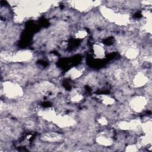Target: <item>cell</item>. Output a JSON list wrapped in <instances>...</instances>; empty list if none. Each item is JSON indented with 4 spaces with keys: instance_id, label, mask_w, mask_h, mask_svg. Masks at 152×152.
I'll list each match as a JSON object with an SVG mask.
<instances>
[{
    "instance_id": "cell-1",
    "label": "cell",
    "mask_w": 152,
    "mask_h": 152,
    "mask_svg": "<svg viewBox=\"0 0 152 152\" xmlns=\"http://www.w3.org/2000/svg\"><path fill=\"white\" fill-rule=\"evenodd\" d=\"M2 91L4 94L8 97L10 98H16L20 97L23 94V91L21 87L11 81H5L3 83Z\"/></svg>"
},
{
    "instance_id": "cell-2",
    "label": "cell",
    "mask_w": 152,
    "mask_h": 152,
    "mask_svg": "<svg viewBox=\"0 0 152 152\" xmlns=\"http://www.w3.org/2000/svg\"><path fill=\"white\" fill-rule=\"evenodd\" d=\"M147 102L145 97L142 96H136L130 100L129 106L134 111L140 112L145 108Z\"/></svg>"
},
{
    "instance_id": "cell-3",
    "label": "cell",
    "mask_w": 152,
    "mask_h": 152,
    "mask_svg": "<svg viewBox=\"0 0 152 152\" xmlns=\"http://www.w3.org/2000/svg\"><path fill=\"white\" fill-rule=\"evenodd\" d=\"M32 54L28 50H23L18 52L14 54L11 53L10 61L15 62H25L31 58Z\"/></svg>"
},
{
    "instance_id": "cell-4",
    "label": "cell",
    "mask_w": 152,
    "mask_h": 152,
    "mask_svg": "<svg viewBox=\"0 0 152 152\" xmlns=\"http://www.w3.org/2000/svg\"><path fill=\"white\" fill-rule=\"evenodd\" d=\"M41 139L43 141L50 142H59L63 139V135L58 132H46L41 136Z\"/></svg>"
},
{
    "instance_id": "cell-5",
    "label": "cell",
    "mask_w": 152,
    "mask_h": 152,
    "mask_svg": "<svg viewBox=\"0 0 152 152\" xmlns=\"http://www.w3.org/2000/svg\"><path fill=\"white\" fill-rule=\"evenodd\" d=\"M147 80L148 78L144 74L139 72L134 75L132 80V83L135 86L141 87L145 84L147 83Z\"/></svg>"
},
{
    "instance_id": "cell-6",
    "label": "cell",
    "mask_w": 152,
    "mask_h": 152,
    "mask_svg": "<svg viewBox=\"0 0 152 152\" xmlns=\"http://www.w3.org/2000/svg\"><path fill=\"white\" fill-rule=\"evenodd\" d=\"M96 141L97 143L104 146H109L113 143V140L107 134L102 133L96 137Z\"/></svg>"
},
{
    "instance_id": "cell-7",
    "label": "cell",
    "mask_w": 152,
    "mask_h": 152,
    "mask_svg": "<svg viewBox=\"0 0 152 152\" xmlns=\"http://www.w3.org/2000/svg\"><path fill=\"white\" fill-rule=\"evenodd\" d=\"M94 53L96 57L103 58L105 55V49L104 46L100 43H96L93 46Z\"/></svg>"
},
{
    "instance_id": "cell-8",
    "label": "cell",
    "mask_w": 152,
    "mask_h": 152,
    "mask_svg": "<svg viewBox=\"0 0 152 152\" xmlns=\"http://www.w3.org/2000/svg\"><path fill=\"white\" fill-rule=\"evenodd\" d=\"M100 100L104 104L106 105L112 104L115 102L114 99L107 95H101L100 96Z\"/></svg>"
},
{
    "instance_id": "cell-9",
    "label": "cell",
    "mask_w": 152,
    "mask_h": 152,
    "mask_svg": "<svg viewBox=\"0 0 152 152\" xmlns=\"http://www.w3.org/2000/svg\"><path fill=\"white\" fill-rule=\"evenodd\" d=\"M68 74L71 78H75L80 77V75L81 74V71L77 68H72L68 71Z\"/></svg>"
},
{
    "instance_id": "cell-10",
    "label": "cell",
    "mask_w": 152,
    "mask_h": 152,
    "mask_svg": "<svg viewBox=\"0 0 152 152\" xmlns=\"http://www.w3.org/2000/svg\"><path fill=\"white\" fill-rule=\"evenodd\" d=\"M82 99V95L77 92H74L71 95V100L73 102H78Z\"/></svg>"
},
{
    "instance_id": "cell-11",
    "label": "cell",
    "mask_w": 152,
    "mask_h": 152,
    "mask_svg": "<svg viewBox=\"0 0 152 152\" xmlns=\"http://www.w3.org/2000/svg\"><path fill=\"white\" fill-rule=\"evenodd\" d=\"M87 35V32L85 30H79L75 34V37L77 39H83Z\"/></svg>"
},
{
    "instance_id": "cell-12",
    "label": "cell",
    "mask_w": 152,
    "mask_h": 152,
    "mask_svg": "<svg viewBox=\"0 0 152 152\" xmlns=\"http://www.w3.org/2000/svg\"><path fill=\"white\" fill-rule=\"evenodd\" d=\"M138 150L137 146H136L135 145H129L128 147H126V151H136Z\"/></svg>"
},
{
    "instance_id": "cell-13",
    "label": "cell",
    "mask_w": 152,
    "mask_h": 152,
    "mask_svg": "<svg viewBox=\"0 0 152 152\" xmlns=\"http://www.w3.org/2000/svg\"><path fill=\"white\" fill-rule=\"evenodd\" d=\"M99 122L101 125H105L107 124V119H106L105 118L102 117V118H99Z\"/></svg>"
}]
</instances>
